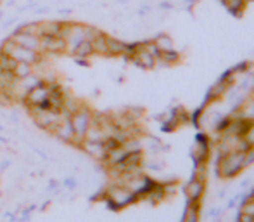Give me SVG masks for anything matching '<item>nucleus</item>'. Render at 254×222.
Wrapping results in <instances>:
<instances>
[{
	"mask_svg": "<svg viewBox=\"0 0 254 222\" xmlns=\"http://www.w3.org/2000/svg\"><path fill=\"white\" fill-rule=\"evenodd\" d=\"M0 52L10 56L12 59H16L17 63H28V64H31V66H38V64L42 63V59H44V54H40V52H37V51H30V49H24V47H21V45L14 44V40L10 37L2 42Z\"/></svg>",
	"mask_w": 254,
	"mask_h": 222,
	"instance_id": "f257e3e1",
	"label": "nucleus"
},
{
	"mask_svg": "<svg viewBox=\"0 0 254 222\" xmlns=\"http://www.w3.org/2000/svg\"><path fill=\"white\" fill-rule=\"evenodd\" d=\"M92 118H94V113H92V110L88 108L87 105H81L74 113H71L69 121H71V127H73V132H74V141L71 146L78 148V144L83 141L85 134H87L88 127H90V123H92Z\"/></svg>",
	"mask_w": 254,
	"mask_h": 222,
	"instance_id": "f03ea898",
	"label": "nucleus"
},
{
	"mask_svg": "<svg viewBox=\"0 0 254 222\" xmlns=\"http://www.w3.org/2000/svg\"><path fill=\"white\" fill-rule=\"evenodd\" d=\"M49 98H51V84L45 80H40L35 87L24 94L23 105L28 110L31 108H49Z\"/></svg>",
	"mask_w": 254,
	"mask_h": 222,
	"instance_id": "7ed1b4c3",
	"label": "nucleus"
},
{
	"mask_svg": "<svg viewBox=\"0 0 254 222\" xmlns=\"http://www.w3.org/2000/svg\"><path fill=\"white\" fill-rule=\"evenodd\" d=\"M28 111H30L35 125L40 127V128H44V130H47V132H51L54 125L61 120L59 111H54L51 108H31Z\"/></svg>",
	"mask_w": 254,
	"mask_h": 222,
	"instance_id": "20e7f679",
	"label": "nucleus"
},
{
	"mask_svg": "<svg viewBox=\"0 0 254 222\" xmlns=\"http://www.w3.org/2000/svg\"><path fill=\"white\" fill-rule=\"evenodd\" d=\"M10 38L14 40V44L21 45V47L30 49V51L40 52V42H42V37H38V35L28 33V31H24V30H21V28H17L16 31H12Z\"/></svg>",
	"mask_w": 254,
	"mask_h": 222,
	"instance_id": "39448f33",
	"label": "nucleus"
},
{
	"mask_svg": "<svg viewBox=\"0 0 254 222\" xmlns=\"http://www.w3.org/2000/svg\"><path fill=\"white\" fill-rule=\"evenodd\" d=\"M106 195H107V202H109L111 207H123L135 198V195L131 193V189L123 188V186H114V188H109Z\"/></svg>",
	"mask_w": 254,
	"mask_h": 222,
	"instance_id": "423d86ee",
	"label": "nucleus"
},
{
	"mask_svg": "<svg viewBox=\"0 0 254 222\" xmlns=\"http://www.w3.org/2000/svg\"><path fill=\"white\" fill-rule=\"evenodd\" d=\"M66 52V42L63 37H42L40 54L44 56H59Z\"/></svg>",
	"mask_w": 254,
	"mask_h": 222,
	"instance_id": "0eeeda50",
	"label": "nucleus"
},
{
	"mask_svg": "<svg viewBox=\"0 0 254 222\" xmlns=\"http://www.w3.org/2000/svg\"><path fill=\"white\" fill-rule=\"evenodd\" d=\"M49 134H52L54 137L59 139L64 144H73V141H74V132H73V127H71L69 118H61V120L54 125Z\"/></svg>",
	"mask_w": 254,
	"mask_h": 222,
	"instance_id": "6e6552de",
	"label": "nucleus"
},
{
	"mask_svg": "<svg viewBox=\"0 0 254 222\" xmlns=\"http://www.w3.org/2000/svg\"><path fill=\"white\" fill-rule=\"evenodd\" d=\"M78 149H81L83 153H87L88 156L102 162L104 156H106V146H104V141H88V139H83V141L78 144Z\"/></svg>",
	"mask_w": 254,
	"mask_h": 222,
	"instance_id": "1a4fd4ad",
	"label": "nucleus"
},
{
	"mask_svg": "<svg viewBox=\"0 0 254 222\" xmlns=\"http://www.w3.org/2000/svg\"><path fill=\"white\" fill-rule=\"evenodd\" d=\"M64 21H38L40 24V37H61Z\"/></svg>",
	"mask_w": 254,
	"mask_h": 222,
	"instance_id": "9d476101",
	"label": "nucleus"
},
{
	"mask_svg": "<svg viewBox=\"0 0 254 222\" xmlns=\"http://www.w3.org/2000/svg\"><path fill=\"white\" fill-rule=\"evenodd\" d=\"M107 35L104 33V31H99L97 35H95L94 38L90 40L92 44V49H94V54L97 56H109L107 54V42H106Z\"/></svg>",
	"mask_w": 254,
	"mask_h": 222,
	"instance_id": "9b49d317",
	"label": "nucleus"
},
{
	"mask_svg": "<svg viewBox=\"0 0 254 222\" xmlns=\"http://www.w3.org/2000/svg\"><path fill=\"white\" fill-rule=\"evenodd\" d=\"M106 42H107V54L109 56L127 54V45L128 44H125V42L118 40V38H114V37H109V35H107Z\"/></svg>",
	"mask_w": 254,
	"mask_h": 222,
	"instance_id": "f8f14e48",
	"label": "nucleus"
},
{
	"mask_svg": "<svg viewBox=\"0 0 254 222\" xmlns=\"http://www.w3.org/2000/svg\"><path fill=\"white\" fill-rule=\"evenodd\" d=\"M71 56L73 57H81V59H90L94 54V49H92V44L88 40H83L81 44H78L76 47L73 49V52H71Z\"/></svg>",
	"mask_w": 254,
	"mask_h": 222,
	"instance_id": "ddd939ff",
	"label": "nucleus"
},
{
	"mask_svg": "<svg viewBox=\"0 0 254 222\" xmlns=\"http://www.w3.org/2000/svg\"><path fill=\"white\" fill-rule=\"evenodd\" d=\"M33 71H35V66H31V64L16 63V68L12 70V75H14V78H16V80H23V78L30 77Z\"/></svg>",
	"mask_w": 254,
	"mask_h": 222,
	"instance_id": "4468645a",
	"label": "nucleus"
},
{
	"mask_svg": "<svg viewBox=\"0 0 254 222\" xmlns=\"http://www.w3.org/2000/svg\"><path fill=\"white\" fill-rule=\"evenodd\" d=\"M14 84H16V78H14L12 71L0 68V91H9Z\"/></svg>",
	"mask_w": 254,
	"mask_h": 222,
	"instance_id": "2eb2a0df",
	"label": "nucleus"
},
{
	"mask_svg": "<svg viewBox=\"0 0 254 222\" xmlns=\"http://www.w3.org/2000/svg\"><path fill=\"white\" fill-rule=\"evenodd\" d=\"M16 59H12L10 56L3 54V52H0V68L2 70H7V71H12L14 68H16Z\"/></svg>",
	"mask_w": 254,
	"mask_h": 222,
	"instance_id": "dca6fc26",
	"label": "nucleus"
},
{
	"mask_svg": "<svg viewBox=\"0 0 254 222\" xmlns=\"http://www.w3.org/2000/svg\"><path fill=\"white\" fill-rule=\"evenodd\" d=\"M63 186H64L66 189H74V188H76V181H74L73 177H67V179H64Z\"/></svg>",
	"mask_w": 254,
	"mask_h": 222,
	"instance_id": "f3484780",
	"label": "nucleus"
},
{
	"mask_svg": "<svg viewBox=\"0 0 254 222\" xmlns=\"http://www.w3.org/2000/svg\"><path fill=\"white\" fill-rule=\"evenodd\" d=\"M61 188V182L59 181H52L51 184H49V191H54V189H59Z\"/></svg>",
	"mask_w": 254,
	"mask_h": 222,
	"instance_id": "a211bd4d",
	"label": "nucleus"
},
{
	"mask_svg": "<svg viewBox=\"0 0 254 222\" xmlns=\"http://www.w3.org/2000/svg\"><path fill=\"white\" fill-rule=\"evenodd\" d=\"M7 167H9V162H3V163H0V170H5Z\"/></svg>",
	"mask_w": 254,
	"mask_h": 222,
	"instance_id": "6ab92c4d",
	"label": "nucleus"
},
{
	"mask_svg": "<svg viewBox=\"0 0 254 222\" xmlns=\"http://www.w3.org/2000/svg\"><path fill=\"white\" fill-rule=\"evenodd\" d=\"M2 17H3V12H2V9H0V21H2Z\"/></svg>",
	"mask_w": 254,
	"mask_h": 222,
	"instance_id": "aec40b11",
	"label": "nucleus"
},
{
	"mask_svg": "<svg viewBox=\"0 0 254 222\" xmlns=\"http://www.w3.org/2000/svg\"><path fill=\"white\" fill-rule=\"evenodd\" d=\"M0 2H2V0H0Z\"/></svg>",
	"mask_w": 254,
	"mask_h": 222,
	"instance_id": "412c9836",
	"label": "nucleus"
}]
</instances>
